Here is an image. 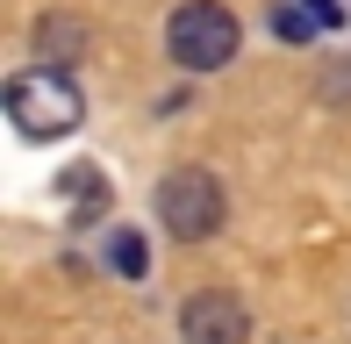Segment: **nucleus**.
Instances as JSON below:
<instances>
[{
    "label": "nucleus",
    "instance_id": "nucleus-1",
    "mask_svg": "<svg viewBox=\"0 0 351 344\" xmlns=\"http://www.w3.org/2000/svg\"><path fill=\"white\" fill-rule=\"evenodd\" d=\"M8 115H14L22 136H65V130L86 122V101H79V86L58 65H36V72L8 79Z\"/></svg>",
    "mask_w": 351,
    "mask_h": 344
},
{
    "label": "nucleus",
    "instance_id": "nucleus-2",
    "mask_svg": "<svg viewBox=\"0 0 351 344\" xmlns=\"http://www.w3.org/2000/svg\"><path fill=\"white\" fill-rule=\"evenodd\" d=\"M237 43H244V29H237V14L222 8V0H186L165 22V51L180 58L186 72H222L237 58Z\"/></svg>",
    "mask_w": 351,
    "mask_h": 344
},
{
    "label": "nucleus",
    "instance_id": "nucleus-3",
    "mask_svg": "<svg viewBox=\"0 0 351 344\" xmlns=\"http://www.w3.org/2000/svg\"><path fill=\"white\" fill-rule=\"evenodd\" d=\"M158 223L172 230V237H215L222 230V186H215V172H201V165H180V172H165L158 180Z\"/></svg>",
    "mask_w": 351,
    "mask_h": 344
},
{
    "label": "nucleus",
    "instance_id": "nucleus-4",
    "mask_svg": "<svg viewBox=\"0 0 351 344\" xmlns=\"http://www.w3.org/2000/svg\"><path fill=\"white\" fill-rule=\"evenodd\" d=\"M244 330H251V316H244V302L230 287L186 294V308H180V337L186 344H244Z\"/></svg>",
    "mask_w": 351,
    "mask_h": 344
},
{
    "label": "nucleus",
    "instance_id": "nucleus-5",
    "mask_svg": "<svg viewBox=\"0 0 351 344\" xmlns=\"http://www.w3.org/2000/svg\"><path fill=\"white\" fill-rule=\"evenodd\" d=\"M36 51L58 58V65L79 58V51H86V22H79V14H43V22H36Z\"/></svg>",
    "mask_w": 351,
    "mask_h": 344
},
{
    "label": "nucleus",
    "instance_id": "nucleus-6",
    "mask_svg": "<svg viewBox=\"0 0 351 344\" xmlns=\"http://www.w3.org/2000/svg\"><path fill=\"white\" fill-rule=\"evenodd\" d=\"M315 29H323V22H315L301 0H280V8H273V36H280V43H308Z\"/></svg>",
    "mask_w": 351,
    "mask_h": 344
},
{
    "label": "nucleus",
    "instance_id": "nucleus-7",
    "mask_svg": "<svg viewBox=\"0 0 351 344\" xmlns=\"http://www.w3.org/2000/svg\"><path fill=\"white\" fill-rule=\"evenodd\" d=\"M108 251H115V273H122V280H143V237H136V230H115Z\"/></svg>",
    "mask_w": 351,
    "mask_h": 344
},
{
    "label": "nucleus",
    "instance_id": "nucleus-8",
    "mask_svg": "<svg viewBox=\"0 0 351 344\" xmlns=\"http://www.w3.org/2000/svg\"><path fill=\"white\" fill-rule=\"evenodd\" d=\"M65 180H72V201H79V215H93V208H101V172H93V165H72Z\"/></svg>",
    "mask_w": 351,
    "mask_h": 344
},
{
    "label": "nucleus",
    "instance_id": "nucleus-9",
    "mask_svg": "<svg viewBox=\"0 0 351 344\" xmlns=\"http://www.w3.org/2000/svg\"><path fill=\"white\" fill-rule=\"evenodd\" d=\"M301 8H308L323 29H337V22H344V0H301Z\"/></svg>",
    "mask_w": 351,
    "mask_h": 344
}]
</instances>
